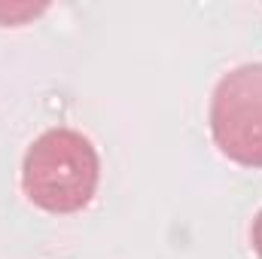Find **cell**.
I'll return each instance as SVG.
<instances>
[{
    "label": "cell",
    "mask_w": 262,
    "mask_h": 259,
    "mask_svg": "<svg viewBox=\"0 0 262 259\" xmlns=\"http://www.w3.org/2000/svg\"><path fill=\"white\" fill-rule=\"evenodd\" d=\"M101 183V156L76 128L43 131L21 159L25 198L55 217L79 213L92 204Z\"/></svg>",
    "instance_id": "1"
},
{
    "label": "cell",
    "mask_w": 262,
    "mask_h": 259,
    "mask_svg": "<svg viewBox=\"0 0 262 259\" xmlns=\"http://www.w3.org/2000/svg\"><path fill=\"white\" fill-rule=\"evenodd\" d=\"M207 125L216 149L241 165L262 168V61L232 67L220 76L207 107Z\"/></svg>",
    "instance_id": "2"
},
{
    "label": "cell",
    "mask_w": 262,
    "mask_h": 259,
    "mask_svg": "<svg viewBox=\"0 0 262 259\" xmlns=\"http://www.w3.org/2000/svg\"><path fill=\"white\" fill-rule=\"evenodd\" d=\"M46 6H3L0 3V28H18V25H25L28 18H37L40 12H43Z\"/></svg>",
    "instance_id": "3"
},
{
    "label": "cell",
    "mask_w": 262,
    "mask_h": 259,
    "mask_svg": "<svg viewBox=\"0 0 262 259\" xmlns=\"http://www.w3.org/2000/svg\"><path fill=\"white\" fill-rule=\"evenodd\" d=\"M250 244H253V253L262 259V210L256 213V220L250 226Z\"/></svg>",
    "instance_id": "4"
}]
</instances>
